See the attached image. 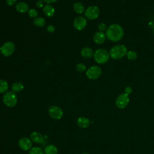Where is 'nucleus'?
Instances as JSON below:
<instances>
[{"label": "nucleus", "mask_w": 154, "mask_h": 154, "mask_svg": "<svg viewBox=\"0 0 154 154\" xmlns=\"http://www.w3.org/2000/svg\"><path fill=\"white\" fill-rule=\"evenodd\" d=\"M77 125L81 128H87L90 125V120L85 117H80L77 119Z\"/></svg>", "instance_id": "14"}, {"label": "nucleus", "mask_w": 154, "mask_h": 154, "mask_svg": "<svg viewBox=\"0 0 154 154\" xmlns=\"http://www.w3.org/2000/svg\"><path fill=\"white\" fill-rule=\"evenodd\" d=\"M82 154H88V153H86V152H84V153H82Z\"/></svg>", "instance_id": "34"}, {"label": "nucleus", "mask_w": 154, "mask_h": 154, "mask_svg": "<svg viewBox=\"0 0 154 154\" xmlns=\"http://www.w3.org/2000/svg\"><path fill=\"white\" fill-rule=\"evenodd\" d=\"M33 23L34 25L38 27H43L45 25V20L43 17H36L34 19Z\"/></svg>", "instance_id": "22"}, {"label": "nucleus", "mask_w": 154, "mask_h": 154, "mask_svg": "<svg viewBox=\"0 0 154 154\" xmlns=\"http://www.w3.org/2000/svg\"><path fill=\"white\" fill-rule=\"evenodd\" d=\"M153 35H154V28L153 29Z\"/></svg>", "instance_id": "35"}, {"label": "nucleus", "mask_w": 154, "mask_h": 154, "mask_svg": "<svg viewBox=\"0 0 154 154\" xmlns=\"http://www.w3.org/2000/svg\"><path fill=\"white\" fill-rule=\"evenodd\" d=\"M93 57L94 61L98 64H105L106 63L109 58V52L107 50L99 48L96 50L93 54Z\"/></svg>", "instance_id": "3"}, {"label": "nucleus", "mask_w": 154, "mask_h": 154, "mask_svg": "<svg viewBox=\"0 0 154 154\" xmlns=\"http://www.w3.org/2000/svg\"><path fill=\"white\" fill-rule=\"evenodd\" d=\"M28 154H44V151L40 147L35 146L29 150Z\"/></svg>", "instance_id": "24"}, {"label": "nucleus", "mask_w": 154, "mask_h": 154, "mask_svg": "<svg viewBox=\"0 0 154 154\" xmlns=\"http://www.w3.org/2000/svg\"><path fill=\"white\" fill-rule=\"evenodd\" d=\"M76 69L78 72H83L86 70V66L83 63H79L76 65Z\"/></svg>", "instance_id": "26"}, {"label": "nucleus", "mask_w": 154, "mask_h": 154, "mask_svg": "<svg viewBox=\"0 0 154 154\" xmlns=\"http://www.w3.org/2000/svg\"><path fill=\"white\" fill-rule=\"evenodd\" d=\"M105 35L109 40L113 42H117L123 38L124 30L120 25L112 23L108 27Z\"/></svg>", "instance_id": "1"}, {"label": "nucleus", "mask_w": 154, "mask_h": 154, "mask_svg": "<svg viewBox=\"0 0 154 154\" xmlns=\"http://www.w3.org/2000/svg\"><path fill=\"white\" fill-rule=\"evenodd\" d=\"M126 55L127 57V58L129 60H131V61L135 60L137 58V57H138V55H137V52H135L134 51H132V50L128 51Z\"/></svg>", "instance_id": "23"}, {"label": "nucleus", "mask_w": 154, "mask_h": 154, "mask_svg": "<svg viewBox=\"0 0 154 154\" xmlns=\"http://www.w3.org/2000/svg\"><path fill=\"white\" fill-rule=\"evenodd\" d=\"M30 139L35 143H42L44 140L43 135L40 133L35 131L32 132L30 134Z\"/></svg>", "instance_id": "13"}, {"label": "nucleus", "mask_w": 154, "mask_h": 154, "mask_svg": "<svg viewBox=\"0 0 154 154\" xmlns=\"http://www.w3.org/2000/svg\"><path fill=\"white\" fill-rule=\"evenodd\" d=\"M43 11L44 14L48 17H52L55 14L54 8L49 4H47L45 5L43 8Z\"/></svg>", "instance_id": "17"}, {"label": "nucleus", "mask_w": 154, "mask_h": 154, "mask_svg": "<svg viewBox=\"0 0 154 154\" xmlns=\"http://www.w3.org/2000/svg\"><path fill=\"white\" fill-rule=\"evenodd\" d=\"M19 146L23 150H30L32 148V141L27 137H22L19 141Z\"/></svg>", "instance_id": "11"}, {"label": "nucleus", "mask_w": 154, "mask_h": 154, "mask_svg": "<svg viewBox=\"0 0 154 154\" xmlns=\"http://www.w3.org/2000/svg\"><path fill=\"white\" fill-rule=\"evenodd\" d=\"M55 28L54 27V26L52 25H49L48 27H47V31L49 32H53L54 31H55Z\"/></svg>", "instance_id": "29"}, {"label": "nucleus", "mask_w": 154, "mask_h": 154, "mask_svg": "<svg viewBox=\"0 0 154 154\" xmlns=\"http://www.w3.org/2000/svg\"><path fill=\"white\" fill-rule=\"evenodd\" d=\"M3 102L8 107L14 106L17 102V96L13 91H7L3 96Z\"/></svg>", "instance_id": "4"}, {"label": "nucleus", "mask_w": 154, "mask_h": 154, "mask_svg": "<svg viewBox=\"0 0 154 154\" xmlns=\"http://www.w3.org/2000/svg\"><path fill=\"white\" fill-rule=\"evenodd\" d=\"M102 74V69L98 66H93L86 71V76L90 79H96Z\"/></svg>", "instance_id": "5"}, {"label": "nucleus", "mask_w": 154, "mask_h": 154, "mask_svg": "<svg viewBox=\"0 0 154 154\" xmlns=\"http://www.w3.org/2000/svg\"><path fill=\"white\" fill-rule=\"evenodd\" d=\"M73 9L76 13L82 14L84 11V6L81 2H77L73 5Z\"/></svg>", "instance_id": "20"}, {"label": "nucleus", "mask_w": 154, "mask_h": 154, "mask_svg": "<svg viewBox=\"0 0 154 154\" xmlns=\"http://www.w3.org/2000/svg\"><path fill=\"white\" fill-rule=\"evenodd\" d=\"M0 49H1V48H0Z\"/></svg>", "instance_id": "36"}, {"label": "nucleus", "mask_w": 154, "mask_h": 154, "mask_svg": "<svg viewBox=\"0 0 154 154\" xmlns=\"http://www.w3.org/2000/svg\"><path fill=\"white\" fill-rule=\"evenodd\" d=\"M17 0H6V4L8 5H13L16 4Z\"/></svg>", "instance_id": "30"}, {"label": "nucleus", "mask_w": 154, "mask_h": 154, "mask_svg": "<svg viewBox=\"0 0 154 154\" xmlns=\"http://www.w3.org/2000/svg\"><path fill=\"white\" fill-rule=\"evenodd\" d=\"M36 6L38 7V8H41V7H43V1H41V0H38L37 1L36 4H35Z\"/></svg>", "instance_id": "31"}, {"label": "nucleus", "mask_w": 154, "mask_h": 154, "mask_svg": "<svg viewBox=\"0 0 154 154\" xmlns=\"http://www.w3.org/2000/svg\"><path fill=\"white\" fill-rule=\"evenodd\" d=\"M84 14L88 19L94 20L98 17L100 14V10L96 5H91L85 10Z\"/></svg>", "instance_id": "6"}, {"label": "nucleus", "mask_w": 154, "mask_h": 154, "mask_svg": "<svg viewBox=\"0 0 154 154\" xmlns=\"http://www.w3.org/2000/svg\"><path fill=\"white\" fill-rule=\"evenodd\" d=\"M16 10L19 13H25L28 12L29 6L26 3L24 2H20L16 5Z\"/></svg>", "instance_id": "15"}, {"label": "nucleus", "mask_w": 154, "mask_h": 154, "mask_svg": "<svg viewBox=\"0 0 154 154\" xmlns=\"http://www.w3.org/2000/svg\"><path fill=\"white\" fill-rule=\"evenodd\" d=\"M0 51L3 55L5 57L10 56L15 51V45L11 42H7L1 47Z\"/></svg>", "instance_id": "8"}, {"label": "nucleus", "mask_w": 154, "mask_h": 154, "mask_svg": "<svg viewBox=\"0 0 154 154\" xmlns=\"http://www.w3.org/2000/svg\"><path fill=\"white\" fill-rule=\"evenodd\" d=\"M129 102V95L126 93L119 94L116 99V105L119 109H123L127 106Z\"/></svg>", "instance_id": "7"}, {"label": "nucleus", "mask_w": 154, "mask_h": 154, "mask_svg": "<svg viewBox=\"0 0 154 154\" xmlns=\"http://www.w3.org/2000/svg\"><path fill=\"white\" fill-rule=\"evenodd\" d=\"M8 88V82L3 79H0V93H6Z\"/></svg>", "instance_id": "21"}, {"label": "nucleus", "mask_w": 154, "mask_h": 154, "mask_svg": "<svg viewBox=\"0 0 154 154\" xmlns=\"http://www.w3.org/2000/svg\"><path fill=\"white\" fill-rule=\"evenodd\" d=\"M58 149L57 147L52 144L48 145L44 149L45 154H57Z\"/></svg>", "instance_id": "18"}, {"label": "nucleus", "mask_w": 154, "mask_h": 154, "mask_svg": "<svg viewBox=\"0 0 154 154\" xmlns=\"http://www.w3.org/2000/svg\"><path fill=\"white\" fill-rule=\"evenodd\" d=\"M49 116L54 119L59 120L63 116V111L59 106H51L48 109Z\"/></svg>", "instance_id": "9"}, {"label": "nucleus", "mask_w": 154, "mask_h": 154, "mask_svg": "<svg viewBox=\"0 0 154 154\" xmlns=\"http://www.w3.org/2000/svg\"><path fill=\"white\" fill-rule=\"evenodd\" d=\"M43 1L48 3V4H51V3H54L55 1H57V0H42Z\"/></svg>", "instance_id": "33"}, {"label": "nucleus", "mask_w": 154, "mask_h": 154, "mask_svg": "<svg viewBox=\"0 0 154 154\" xmlns=\"http://www.w3.org/2000/svg\"><path fill=\"white\" fill-rule=\"evenodd\" d=\"M81 54L82 57H84V58L89 59V58H91L92 57H93L94 52L91 48L88 47H85L81 50Z\"/></svg>", "instance_id": "16"}, {"label": "nucleus", "mask_w": 154, "mask_h": 154, "mask_svg": "<svg viewBox=\"0 0 154 154\" xmlns=\"http://www.w3.org/2000/svg\"><path fill=\"white\" fill-rule=\"evenodd\" d=\"M28 15L30 17H32V18H36V17L38 15V12L37 11L35 10V9H34V8H32V9H30L28 11Z\"/></svg>", "instance_id": "25"}, {"label": "nucleus", "mask_w": 154, "mask_h": 154, "mask_svg": "<svg viewBox=\"0 0 154 154\" xmlns=\"http://www.w3.org/2000/svg\"><path fill=\"white\" fill-rule=\"evenodd\" d=\"M148 26L149 27H150V28L153 29L154 28V21H150L148 23Z\"/></svg>", "instance_id": "32"}, {"label": "nucleus", "mask_w": 154, "mask_h": 154, "mask_svg": "<svg viewBox=\"0 0 154 154\" xmlns=\"http://www.w3.org/2000/svg\"><path fill=\"white\" fill-rule=\"evenodd\" d=\"M87 20L83 16H78L73 21V26L77 30H82L87 25Z\"/></svg>", "instance_id": "10"}, {"label": "nucleus", "mask_w": 154, "mask_h": 154, "mask_svg": "<svg viewBox=\"0 0 154 154\" xmlns=\"http://www.w3.org/2000/svg\"><path fill=\"white\" fill-rule=\"evenodd\" d=\"M128 52V49L124 45H117L112 46L109 51V57L115 60H119L124 57Z\"/></svg>", "instance_id": "2"}, {"label": "nucleus", "mask_w": 154, "mask_h": 154, "mask_svg": "<svg viewBox=\"0 0 154 154\" xmlns=\"http://www.w3.org/2000/svg\"><path fill=\"white\" fill-rule=\"evenodd\" d=\"M132 89L131 87L128 86L125 88V93L129 95V94H131L132 93Z\"/></svg>", "instance_id": "28"}, {"label": "nucleus", "mask_w": 154, "mask_h": 154, "mask_svg": "<svg viewBox=\"0 0 154 154\" xmlns=\"http://www.w3.org/2000/svg\"><path fill=\"white\" fill-rule=\"evenodd\" d=\"M108 28V26L106 25V23H103V22H102V23H100L99 25H98V29L99 30V31H101V32H104V31H106V29Z\"/></svg>", "instance_id": "27"}, {"label": "nucleus", "mask_w": 154, "mask_h": 154, "mask_svg": "<svg viewBox=\"0 0 154 154\" xmlns=\"http://www.w3.org/2000/svg\"><path fill=\"white\" fill-rule=\"evenodd\" d=\"M106 35L103 32L97 31L93 35V40L97 45L102 44L106 40Z\"/></svg>", "instance_id": "12"}, {"label": "nucleus", "mask_w": 154, "mask_h": 154, "mask_svg": "<svg viewBox=\"0 0 154 154\" xmlns=\"http://www.w3.org/2000/svg\"><path fill=\"white\" fill-rule=\"evenodd\" d=\"M23 89V85L20 82H15L12 84L11 90L14 93H18Z\"/></svg>", "instance_id": "19"}]
</instances>
